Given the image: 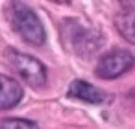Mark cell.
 Segmentation results:
<instances>
[{
    "label": "cell",
    "mask_w": 135,
    "mask_h": 129,
    "mask_svg": "<svg viewBox=\"0 0 135 129\" xmlns=\"http://www.w3.org/2000/svg\"><path fill=\"white\" fill-rule=\"evenodd\" d=\"M6 59H8L9 66L15 70V74H19L30 87L43 89L46 85V68L37 57L9 48L6 52Z\"/></svg>",
    "instance_id": "3957f363"
},
{
    "label": "cell",
    "mask_w": 135,
    "mask_h": 129,
    "mask_svg": "<svg viewBox=\"0 0 135 129\" xmlns=\"http://www.w3.org/2000/svg\"><path fill=\"white\" fill-rule=\"evenodd\" d=\"M69 96L76 98V100H81V101H87V103H94V105L104 103L107 100L104 90H100L98 87H94L87 81H81V79H74L69 85Z\"/></svg>",
    "instance_id": "8992f818"
},
{
    "label": "cell",
    "mask_w": 135,
    "mask_h": 129,
    "mask_svg": "<svg viewBox=\"0 0 135 129\" xmlns=\"http://www.w3.org/2000/svg\"><path fill=\"white\" fill-rule=\"evenodd\" d=\"M61 32H63V39H65L67 48L78 55H83V57L93 55L104 44V37L100 35V32L81 26L74 19L65 20L61 26Z\"/></svg>",
    "instance_id": "7a4b0ae2"
},
{
    "label": "cell",
    "mask_w": 135,
    "mask_h": 129,
    "mask_svg": "<svg viewBox=\"0 0 135 129\" xmlns=\"http://www.w3.org/2000/svg\"><path fill=\"white\" fill-rule=\"evenodd\" d=\"M0 129H39L35 122L26 118H4L0 120Z\"/></svg>",
    "instance_id": "ba28073f"
},
{
    "label": "cell",
    "mask_w": 135,
    "mask_h": 129,
    "mask_svg": "<svg viewBox=\"0 0 135 129\" xmlns=\"http://www.w3.org/2000/svg\"><path fill=\"white\" fill-rule=\"evenodd\" d=\"M135 66V57L128 50H111L96 65L94 72L102 79H115Z\"/></svg>",
    "instance_id": "277c9868"
},
{
    "label": "cell",
    "mask_w": 135,
    "mask_h": 129,
    "mask_svg": "<svg viewBox=\"0 0 135 129\" xmlns=\"http://www.w3.org/2000/svg\"><path fill=\"white\" fill-rule=\"evenodd\" d=\"M115 26L128 43L135 44V8L124 6L115 17Z\"/></svg>",
    "instance_id": "52a82bcc"
},
{
    "label": "cell",
    "mask_w": 135,
    "mask_h": 129,
    "mask_svg": "<svg viewBox=\"0 0 135 129\" xmlns=\"http://www.w3.org/2000/svg\"><path fill=\"white\" fill-rule=\"evenodd\" d=\"M22 100V87L17 79L0 74V109H13Z\"/></svg>",
    "instance_id": "5b68a950"
},
{
    "label": "cell",
    "mask_w": 135,
    "mask_h": 129,
    "mask_svg": "<svg viewBox=\"0 0 135 129\" xmlns=\"http://www.w3.org/2000/svg\"><path fill=\"white\" fill-rule=\"evenodd\" d=\"M8 19L11 28L30 44L43 46L46 41L45 26L41 19L35 15L32 8H28L24 2H11L8 6Z\"/></svg>",
    "instance_id": "6da1fadb"
}]
</instances>
